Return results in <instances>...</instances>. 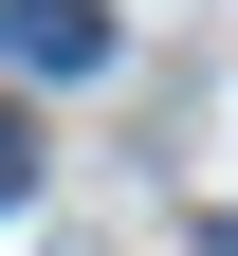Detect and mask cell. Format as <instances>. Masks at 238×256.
<instances>
[{
    "mask_svg": "<svg viewBox=\"0 0 238 256\" xmlns=\"http://www.w3.org/2000/svg\"><path fill=\"white\" fill-rule=\"evenodd\" d=\"M0 55L19 74H92L110 55V0H0Z\"/></svg>",
    "mask_w": 238,
    "mask_h": 256,
    "instance_id": "1",
    "label": "cell"
},
{
    "mask_svg": "<svg viewBox=\"0 0 238 256\" xmlns=\"http://www.w3.org/2000/svg\"><path fill=\"white\" fill-rule=\"evenodd\" d=\"M19 183H37V146H19V110H0V202H19Z\"/></svg>",
    "mask_w": 238,
    "mask_h": 256,
    "instance_id": "2",
    "label": "cell"
},
{
    "mask_svg": "<svg viewBox=\"0 0 238 256\" xmlns=\"http://www.w3.org/2000/svg\"><path fill=\"white\" fill-rule=\"evenodd\" d=\"M201 256H238V220H201Z\"/></svg>",
    "mask_w": 238,
    "mask_h": 256,
    "instance_id": "3",
    "label": "cell"
}]
</instances>
